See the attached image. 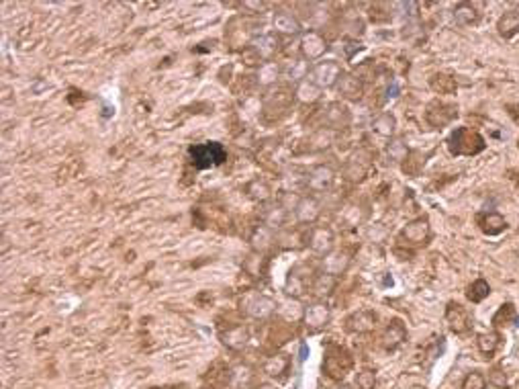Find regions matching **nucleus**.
I'll use <instances>...</instances> for the list:
<instances>
[{
  "label": "nucleus",
  "mask_w": 519,
  "mask_h": 389,
  "mask_svg": "<svg viewBox=\"0 0 519 389\" xmlns=\"http://www.w3.org/2000/svg\"><path fill=\"white\" fill-rule=\"evenodd\" d=\"M485 138L471 127H456L448 138V150L452 156H476L485 152Z\"/></svg>",
  "instance_id": "nucleus-1"
},
{
  "label": "nucleus",
  "mask_w": 519,
  "mask_h": 389,
  "mask_svg": "<svg viewBox=\"0 0 519 389\" xmlns=\"http://www.w3.org/2000/svg\"><path fill=\"white\" fill-rule=\"evenodd\" d=\"M354 367V357L352 352L342 346V344H328L325 348V357H323V373L333 379V381H344L346 375L352 371Z\"/></svg>",
  "instance_id": "nucleus-2"
},
{
  "label": "nucleus",
  "mask_w": 519,
  "mask_h": 389,
  "mask_svg": "<svg viewBox=\"0 0 519 389\" xmlns=\"http://www.w3.org/2000/svg\"><path fill=\"white\" fill-rule=\"evenodd\" d=\"M189 156L192 164H194V169L205 171V169H213V166H219L221 162H225L227 152L219 142H207V144L190 146Z\"/></svg>",
  "instance_id": "nucleus-3"
},
{
  "label": "nucleus",
  "mask_w": 519,
  "mask_h": 389,
  "mask_svg": "<svg viewBox=\"0 0 519 389\" xmlns=\"http://www.w3.org/2000/svg\"><path fill=\"white\" fill-rule=\"evenodd\" d=\"M444 317H446V324H448V328L454 334H466V332H471L472 326H474V317L469 312V308H464L458 301H450L446 305Z\"/></svg>",
  "instance_id": "nucleus-4"
},
{
  "label": "nucleus",
  "mask_w": 519,
  "mask_h": 389,
  "mask_svg": "<svg viewBox=\"0 0 519 389\" xmlns=\"http://www.w3.org/2000/svg\"><path fill=\"white\" fill-rule=\"evenodd\" d=\"M342 76H344L342 66H339L337 62L330 60V62H319V64L307 74V80H311L315 86H319V88L323 91V88H330L333 84H337Z\"/></svg>",
  "instance_id": "nucleus-5"
},
{
  "label": "nucleus",
  "mask_w": 519,
  "mask_h": 389,
  "mask_svg": "<svg viewBox=\"0 0 519 389\" xmlns=\"http://www.w3.org/2000/svg\"><path fill=\"white\" fill-rule=\"evenodd\" d=\"M458 117V107L454 103L431 100L425 109V121L431 127H446Z\"/></svg>",
  "instance_id": "nucleus-6"
},
{
  "label": "nucleus",
  "mask_w": 519,
  "mask_h": 389,
  "mask_svg": "<svg viewBox=\"0 0 519 389\" xmlns=\"http://www.w3.org/2000/svg\"><path fill=\"white\" fill-rule=\"evenodd\" d=\"M405 341H407V328H405V324H403L401 319L395 317V319H391V322L386 324V328L382 330L380 341L378 342H380L382 350L393 352V350H397Z\"/></svg>",
  "instance_id": "nucleus-7"
},
{
  "label": "nucleus",
  "mask_w": 519,
  "mask_h": 389,
  "mask_svg": "<svg viewBox=\"0 0 519 389\" xmlns=\"http://www.w3.org/2000/svg\"><path fill=\"white\" fill-rule=\"evenodd\" d=\"M429 221L427 218H417L409 221L401 232V242L409 246H424L429 240Z\"/></svg>",
  "instance_id": "nucleus-8"
},
{
  "label": "nucleus",
  "mask_w": 519,
  "mask_h": 389,
  "mask_svg": "<svg viewBox=\"0 0 519 389\" xmlns=\"http://www.w3.org/2000/svg\"><path fill=\"white\" fill-rule=\"evenodd\" d=\"M378 316L370 310H360L346 319V330L350 334H370L377 328Z\"/></svg>",
  "instance_id": "nucleus-9"
},
{
  "label": "nucleus",
  "mask_w": 519,
  "mask_h": 389,
  "mask_svg": "<svg viewBox=\"0 0 519 389\" xmlns=\"http://www.w3.org/2000/svg\"><path fill=\"white\" fill-rule=\"evenodd\" d=\"M330 317L331 312L330 308H328V303H313V305H309L307 310H305V324H307V328L311 332H319V330H323L328 324H330Z\"/></svg>",
  "instance_id": "nucleus-10"
},
{
  "label": "nucleus",
  "mask_w": 519,
  "mask_h": 389,
  "mask_svg": "<svg viewBox=\"0 0 519 389\" xmlns=\"http://www.w3.org/2000/svg\"><path fill=\"white\" fill-rule=\"evenodd\" d=\"M476 223L478 228L487 234V236H499L507 230V221L501 213L497 211H483L476 216Z\"/></svg>",
  "instance_id": "nucleus-11"
},
{
  "label": "nucleus",
  "mask_w": 519,
  "mask_h": 389,
  "mask_svg": "<svg viewBox=\"0 0 519 389\" xmlns=\"http://www.w3.org/2000/svg\"><path fill=\"white\" fill-rule=\"evenodd\" d=\"M325 49H328V41L319 33L309 31V33L303 35V39H301V51H303V55L307 60H319L325 53Z\"/></svg>",
  "instance_id": "nucleus-12"
},
{
  "label": "nucleus",
  "mask_w": 519,
  "mask_h": 389,
  "mask_svg": "<svg viewBox=\"0 0 519 389\" xmlns=\"http://www.w3.org/2000/svg\"><path fill=\"white\" fill-rule=\"evenodd\" d=\"M337 91H339L342 97L350 98V100H358V98L364 95V82L356 74H344L339 78V82H337Z\"/></svg>",
  "instance_id": "nucleus-13"
},
{
  "label": "nucleus",
  "mask_w": 519,
  "mask_h": 389,
  "mask_svg": "<svg viewBox=\"0 0 519 389\" xmlns=\"http://www.w3.org/2000/svg\"><path fill=\"white\" fill-rule=\"evenodd\" d=\"M309 246L317 254H330L333 248V234L328 228H313L309 234Z\"/></svg>",
  "instance_id": "nucleus-14"
},
{
  "label": "nucleus",
  "mask_w": 519,
  "mask_h": 389,
  "mask_svg": "<svg viewBox=\"0 0 519 389\" xmlns=\"http://www.w3.org/2000/svg\"><path fill=\"white\" fill-rule=\"evenodd\" d=\"M491 324H493L495 330H503V328H509V326H519V316L515 305L511 301L503 303L495 312V316L491 317Z\"/></svg>",
  "instance_id": "nucleus-15"
},
{
  "label": "nucleus",
  "mask_w": 519,
  "mask_h": 389,
  "mask_svg": "<svg viewBox=\"0 0 519 389\" xmlns=\"http://www.w3.org/2000/svg\"><path fill=\"white\" fill-rule=\"evenodd\" d=\"M331 183H333V171L328 169V166H317V169H313L307 178L309 189H311L313 193H323V191H328L331 187Z\"/></svg>",
  "instance_id": "nucleus-16"
},
{
  "label": "nucleus",
  "mask_w": 519,
  "mask_h": 389,
  "mask_svg": "<svg viewBox=\"0 0 519 389\" xmlns=\"http://www.w3.org/2000/svg\"><path fill=\"white\" fill-rule=\"evenodd\" d=\"M501 341L503 338H501L499 330H489V332H483V334L476 336V348L485 359H493V355L501 346Z\"/></svg>",
  "instance_id": "nucleus-17"
},
{
  "label": "nucleus",
  "mask_w": 519,
  "mask_h": 389,
  "mask_svg": "<svg viewBox=\"0 0 519 389\" xmlns=\"http://www.w3.org/2000/svg\"><path fill=\"white\" fill-rule=\"evenodd\" d=\"M288 371H290V357L288 355L268 357L266 363H264V373L270 375V377H276V379H283Z\"/></svg>",
  "instance_id": "nucleus-18"
},
{
  "label": "nucleus",
  "mask_w": 519,
  "mask_h": 389,
  "mask_svg": "<svg viewBox=\"0 0 519 389\" xmlns=\"http://www.w3.org/2000/svg\"><path fill=\"white\" fill-rule=\"evenodd\" d=\"M497 31L505 39H513L519 33V11H507L499 21H497Z\"/></svg>",
  "instance_id": "nucleus-19"
},
{
  "label": "nucleus",
  "mask_w": 519,
  "mask_h": 389,
  "mask_svg": "<svg viewBox=\"0 0 519 389\" xmlns=\"http://www.w3.org/2000/svg\"><path fill=\"white\" fill-rule=\"evenodd\" d=\"M480 19V13L476 11V6L471 2H460L454 6V21L462 27H469V25H476Z\"/></svg>",
  "instance_id": "nucleus-20"
},
{
  "label": "nucleus",
  "mask_w": 519,
  "mask_h": 389,
  "mask_svg": "<svg viewBox=\"0 0 519 389\" xmlns=\"http://www.w3.org/2000/svg\"><path fill=\"white\" fill-rule=\"evenodd\" d=\"M429 86L440 95H454L456 88H458V82L450 74H433L431 80H429Z\"/></svg>",
  "instance_id": "nucleus-21"
},
{
  "label": "nucleus",
  "mask_w": 519,
  "mask_h": 389,
  "mask_svg": "<svg viewBox=\"0 0 519 389\" xmlns=\"http://www.w3.org/2000/svg\"><path fill=\"white\" fill-rule=\"evenodd\" d=\"M325 121L330 123L331 127H346L350 123V113L344 105L333 103L325 111Z\"/></svg>",
  "instance_id": "nucleus-22"
},
{
  "label": "nucleus",
  "mask_w": 519,
  "mask_h": 389,
  "mask_svg": "<svg viewBox=\"0 0 519 389\" xmlns=\"http://www.w3.org/2000/svg\"><path fill=\"white\" fill-rule=\"evenodd\" d=\"M297 218L303 223H313L315 219L319 218V203L315 199H303L299 205H297Z\"/></svg>",
  "instance_id": "nucleus-23"
},
{
  "label": "nucleus",
  "mask_w": 519,
  "mask_h": 389,
  "mask_svg": "<svg viewBox=\"0 0 519 389\" xmlns=\"http://www.w3.org/2000/svg\"><path fill=\"white\" fill-rule=\"evenodd\" d=\"M311 285H313V283H309L303 275H299V272L295 270V272H290V277H288V281H286V293L292 295V297H303L305 291H309Z\"/></svg>",
  "instance_id": "nucleus-24"
},
{
  "label": "nucleus",
  "mask_w": 519,
  "mask_h": 389,
  "mask_svg": "<svg viewBox=\"0 0 519 389\" xmlns=\"http://www.w3.org/2000/svg\"><path fill=\"white\" fill-rule=\"evenodd\" d=\"M489 295H491V285H489L485 279L472 281L471 285H469V289H466V297H469V301H472V303H480V301H485Z\"/></svg>",
  "instance_id": "nucleus-25"
},
{
  "label": "nucleus",
  "mask_w": 519,
  "mask_h": 389,
  "mask_svg": "<svg viewBox=\"0 0 519 389\" xmlns=\"http://www.w3.org/2000/svg\"><path fill=\"white\" fill-rule=\"evenodd\" d=\"M395 127H397V119L391 113L378 115L375 123H372V129L377 131L378 136H382V138H391L395 133Z\"/></svg>",
  "instance_id": "nucleus-26"
},
{
  "label": "nucleus",
  "mask_w": 519,
  "mask_h": 389,
  "mask_svg": "<svg viewBox=\"0 0 519 389\" xmlns=\"http://www.w3.org/2000/svg\"><path fill=\"white\" fill-rule=\"evenodd\" d=\"M274 29L281 31V33L292 35V33H299V31H301V25H299V21H297L290 13H278V15L274 17Z\"/></svg>",
  "instance_id": "nucleus-27"
},
{
  "label": "nucleus",
  "mask_w": 519,
  "mask_h": 389,
  "mask_svg": "<svg viewBox=\"0 0 519 389\" xmlns=\"http://www.w3.org/2000/svg\"><path fill=\"white\" fill-rule=\"evenodd\" d=\"M333 287H335V277L328 272V275L315 277V281H313V285H311V291L315 293L317 297H328V295L333 291Z\"/></svg>",
  "instance_id": "nucleus-28"
},
{
  "label": "nucleus",
  "mask_w": 519,
  "mask_h": 389,
  "mask_svg": "<svg viewBox=\"0 0 519 389\" xmlns=\"http://www.w3.org/2000/svg\"><path fill=\"white\" fill-rule=\"evenodd\" d=\"M295 95H297L299 100H303V103H315L317 98L321 97V88L315 86L311 80L305 78V80H301V84L297 86V93H295Z\"/></svg>",
  "instance_id": "nucleus-29"
},
{
  "label": "nucleus",
  "mask_w": 519,
  "mask_h": 389,
  "mask_svg": "<svg viewBox=\"0 0 519 389\" xmlns=\"http://www.w3.org/2000/svg\"><path fill=\"white\" fill-rule=\"evenodd\" d=\"M225 344L229 346V348H234V350H239L245 342H248V330L243 328V326H237L236 330H229L225 336Z\"/></svg>",
  "instance_id": "nucleus-30"
},
{
  "label": "nucleus",
  "mask_w": 519,
  "mask_h": 389,
  "mask_svg": "<svg viewBox=\"0 0 519 389\" xmlns=\"http://www.w3.org/2000/svg\"><path fill=\"white\" fill-rule=\"evenodd\" d=\"M356 388L358 389L377 388V373H375V369H368V367L360 369V371L356 373Z\"/></svg>",
  "instance_id": "nucleus-31"
},
{
  "label": "nucleus",
  "mask_w": 519,
  "mask_h": 389,
  "mask_svg": "<svg viewBox=\"0 0 519 389\" xmlns=\"http://www.w3.org/2000/svg\"><path fill=\"white\" fill-rule=\"evenodd\" d=\"M425 164V156H422L419 152H409V156H407V160L403 162V171L407 172V174H411V176H417L422 169H424Z\"/></svg>",
  "instance_id": "nucleus-32"
},
{
  "label": "nucleus",
  "mask_w": 519,
  "mask_h": 389,
  "mask_svg": "<svg viewBox=\"0 0 519 389\" xmlns=\"http://www.w3.org/2000/svg\"><path fill=\"white\" fill-rule=\"evenodd\" d=\"M485 388H487V379H485V375L478 373V371L469 373V375L464 377L462 385H460V389H485Z\"/></svg>",
  "instance_id": "nucleus-33"
},
{
  "label": "nucleus",
  "mask_w": 519,
  "mask_h": 389,
  "mask_svg": "<svg viewBox=\"0 0 519 389\" xmlns=\"http://www.w3.org/2000/svg\"><path fill=\"white\" fill-rule=\"evenodd\" d=\"M407 156H409V150H407V146L403 144L401 140H395V142L389 144V158H391V160H395V162H405Z\"/></svg>",
  "instance_id": "nucleus-34"
},
{
  "label": "nucleus",
  "mask_w": 519,
  "mask_h": 389,
  "mask_svg": "<svg viewBox=\"0 0 519 389\" xmlns=\"http://www.w3.org/2000/svg\"><path fill=\"white\" fill-rule=\"evenodd\" d=\"M489 383L497 389L507 388V375L503 373V369L499 365H495L491 371H489Z\"/></svg>",
  "instance_id": "nucleus-35"
},
{
  "label": "nucleus",
  "mask_w": 519,
  "mask_h": 389,
  "mask_svg": "<svg viewBox=\"0 0 519 389\" xmlns=\"http://www.w3.org/2000/svg\"><path fill=\"white\" fill-rule=\"evenodd\" d=\"M505 111L509 113V117L513 119V123H518L519 125V103H509V105H505Z\"/></svg>",
  "instance_id": "nucleus-36"
},
{
  "label": "nucleus",
  "mask_w": 519,
  "mask_h": 389,
  "mask_svg": "<svg viewBox=\"0 0 519 389\" xmlns=\"http://www.w3.org/2000/svg\"><path fill=\"white\" fill-rule=\"evenodd\" d=\"M335 389H354V388H350V385H342V388H335Z\"/></svg>",
  "instance_id": "nucleus-37"
},
{
  "label": "nucleus",
  "mask_w": 519,
  "mask_h": 389,
  "mask_svg": "<svg viewBox=\"0 0 519 389\" xmlns=\"http://www.w3.org/2000/svg\"><path fill=\"white\" fill-rule=\"evenodd\" d=\"M258 389H274V388H270V385H262V388H258Z\"/></svg>",
  "instance_id": "nucleus-38"
},
{
  "label": "nucleus",
  "mask_w": 519,
  "mask_h": 389,
  "mask_svg": "<svg viewBox=\"0 0 519 389\" xmlns=\"http://www.w3.org/2000/svg\"><path fill=\"white\" fill-rule=\"evenodd\" d=\"M518 146H519V140H518Z\"/></svg>",
  "instance_id": "nucleus-39"
}]
</instances>
